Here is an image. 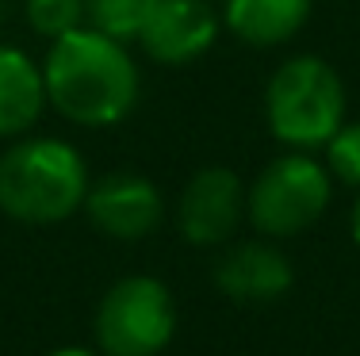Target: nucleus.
I'll use <instances>...</instances> for the list:
<instances>
[{"instance_id": "nucleus-1", "label": "nucleus", "mask_w": 360, "mask_h": 356, "mask_svg": "<svg viewBox=\"0 0 360 356\" xmlns=\"http://www.w3.org/2000/svg\"><path fill=\"white\" fill-rule=\"evenodd\" d=\"M46 104L62 119L81 126L123 123L139 104V65L127 42L100 35L96 27H77L54 39L42 62Z\"/></svg>"}, {"instance_id": "nucleus-2", "label": "nucleus", "mask_w": 360, "mask_h": 356, "mask_svg": "<svg viewBox=\"0 0 360 356\" xmlns=\"http://www.w3.org/2000/svg\"><path fill=\"white\" fill-rule=\"evenodd\" d=\"M84 157L62 138H23L0 154V211L46 226L77 215L89 196Z\"/></svg>"}, {"instance_id": "nucleus-3", "label": "nucleus", "mask_w": 360, "mask_h": 356, "mask_svg": "<svg viewBox=\"0 0 360 356\" xmlns=\"http://www.w3.org/2000/svg\"><path fill=\"white\" fill-rule=\"evenodd\" d=\"M269 131L291 150H322L345 123V84L338 70L314 54L284 62L264 92Z\"/></svg>"}, {"instance_id": "nucleus-4", "label": "nucleus", "mask_w": 360, "mask_h": 356, "mask_svg": "<svg viewBox=\"0 0 360 356\" xmlns=\"http://www.w3.org/2000/svg\"><path fill=\"white\" fill-rule=\"evenodd\" d=\"M333 196V176L322 161L295 150V154L276 157L261 169L253 188L245 192V211L250 223L269 237L303 234L326 215Z\"/></svg>"}, {"instance_id": "nucleus-5", "label": "nucleus", "mask_w": 360, "mask_h": 356, "mask_svg": "<svg viewBox=\"0 0 360 356\" xmlns=\"http://www.w3.org/2000/svg\"><path fill=\"white\" fill-rule=\"evenodd\" d=\"M173 334V291L153 276L119 279L96 307V341L108 356H158Z\"/></svg>"}, {"instance_id": "nucleus-6", "label": "nucleus", "mask_w": 360, "mask_h": 356, "mask_svg": "<svg viewBox=\"0 0 360 356\" xmlns=\"http://www.w3.org/2000/svg\"><path fill=\"white\" fill-rule=\"evenodd\" d=\"M245 207V188L234 169L226 165H207L184 184L176 207L180 234L192 245H222L230 242L242 223Z\"/></svg>"}, {"instance_id": "nucleus-7", "label": "nucleus", "mask_w": 360, "mask_h": 356, "mask_svg": "<svg viewBox=\"0 0 360 356\" xmlns=\"http://www.w3.org/2000/svg\"><path fill=\"white\" fill-rule=\"evenodd\" d=\"M84 211H89L92 226L119 242H139V237L153 234L165 215V203L153 180L139 173H108L89 184L84 196Z\"/></svg>"}, {"instance_id": "nucleus-8", "label": "nucleus", "mask_w": 360, "mask_h": 356, "mask_svg": "<svg viewBox=\"0 0 360 356\" xmlns=\"http://www.w3.org/2000/svg\"><path fill=\"white\" fill-rule=\"evenodd\" d=\"M219 15L211 0H161L142 27V50L158 65H192L215 46Z\"/></svg>"}, {"instance_id": "nucleus-9", "label": "nucleus", "mask_w": 360, "mask_h": 356, "mask_svg": "<svg viewBox=\"0 0 360 356\" xmlns=\"http://www.w3.org/2000/svg\"><path fill=\"white\" fill-rule=\"evenodd\" d=\"M215 284L226 299L234 303H276L284 299L295 284L288 257L269 242H242L230 245L215 265Z\"/></svg>"}, {"instance_id": "nucleus-10", "label": "nucleus", "mask_w": 360, "mask_h": 356, "mask_svg": "<svg viewBox=\"0 0 360 356\" xmlns=\"http://www.w3.org/2000/svg\"><path fill=\"white\" fill-rule=\"evenodd\" d=\"M314 0H226L222 23L250 46H280L311 20Z\"/></svg>"}, {"instance_id": "nucleus-11", "label": "nucleus", "mask_w": 360, "mask_h": 356, "mask_svg": "<svg viewBox=\"0 0 360 356\" xmlns=\"http://www.w3.org/2000/svg\"><path fill=\"white\" fill-rule=\"evenodd\" d=\"M42 70L23 50L0 42V138H15L42 115Z\"/></svg>"}, {"instance_id": "nucleus-12", "label": "nucleus", "mask_w": 360, "mask_h": 356, "mask_svg": "<svg viewBox=\"0 0 360 356\" xmlns=\"http://www.w3.org/2000/svg\"><path fill=\"white\" fill-rule=\"evenodd\" d=\"M161 0H84L89 12V27H96L100 35L119 39V42H139L146 20L153 15Z\"/></svg>"}, {"instance_id": "nucleus-13", "label": "nucleus", "mask_w": 360, "mask_h": 356, "mask_svg": "<svg viewBox=\"0 0 360 356\" xmlns=\"http://www.w3.org/2000/svg\"><path fill=\"white\" fill-rule=\"evenodd\" d=\"M27 23L35 27V35L42 39H62L77 27H89V12H84V0H27L23 4Z\"/></svg>"}, {"instance_id": "nucleus-14", "label": "nucleus", "mask_w": 360, "mask_h": 356, "mask_svg": "<svg viewBox=\"0 0 360 356\" xmlns=\"http://www.w3.org/2000/svg\"><path fill=\"white\" fill-rule=\"evenodd\" d=\"M326 169L333 180L360 188V123H341V131L326 142Z\"/></svg>"}, {"instance_id": "nucleus-15", "label": "nucleus", "mask_w": 360, "mask_h": 356, "mask_svg": "<svg viewBox=\"0 0 360 356\" xmlns=\"http://www.w3.org/2000/svg\"><path fill=\"white\" fill-rule=\"evenodd\" d=\"M50 356H92L89 349H81V345H65V349H54Z\"/></svg>"}, {"instance_id": "nucleus-16", "label": "nucleus", "mask_w": 360, "mask_h": 356, "mask_svg": "<svg viewBox=\"0 0 360 356\" xmlns=\"http://www.w3.org/2000/svg\"><path fill=\"white\" fill-rule=\"evenodd\" d=\"M353 242L360 245V196H356V203H353Z\"/></svg>"}]
</instances>
